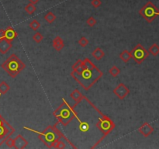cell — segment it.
I'll return each mask as SVG.
<instances>
[{"label": "cell", "instance_id": "6da1fadb", "mask_svg": "<svg viewBox=\"0 0 159 149\" xmlns=\"http://www.w3.org/2000/svg\"><path fill=\"white\" fill-rule=\"evenodd\" d=\"M71 74L85 90H89L103 76V72L89 58H85L77 69L73 70Z\"/></svg>", "mask_w": 159, "mask_h": 149}, {"label": "cell", "instance_id": "7a4b0ae2", "mask_svg": "<svg viewBox=\"0 0 159 149\" xmlns=\"http://www.w3.org/2000/svg\"><path fill=\"white\" fill-rule=\"evenodd\" d=\"M24 129L26 130H32L33 132L38 134L39 138L41 141L43 142V144H45L47 147H48L50 148H54V145L56 143L59 141L61 140V138L67 141V139L65 138V137L61 134L60 130H58L56 128V126H48L47 128L43 130V132H38L36 130H34L31 128H28L27 127H23Z\"/></svg>", "mask_w": 159, "mask_h": 149}, {"label": "cell", "instance_id": "3957f363", "mask_svg": "<svg viewBox=\"0 0 159 149\" xmlns=\"http://www.w3.org/2000/svg\"><path fill=\"white\" fill-rule=\"evenodd\" d=\"M75 106H71L65 99L59 107L54 112V116L62 125L67 126L68 123L76 117L77 113L74 110Z\"/></svg>", "mask_w": 159, "mask_h": 149}, {"label": "cell", "instance_id": "277c9868", "mask_svg": "<svg viewBox=\"0 0 159 149\" xmlns=\"http://www.w3.org/2000/svg\"><path fill=\"white\" fill-rule=\"evenodd\" d=\"M1 67L10 74V77L16 78L26 68V65L17 54H12L1 65Z\"/></svg>", "mask_w": 159, "mask_h": 149}, {"label": "cell", "instance_id": "5b68a950", "mask_svg": "<svg viewBox=\"0 0 159 149\" xmlns=\"http://www.w3.org/2000/svg\"><path fill=\"white\" fill-rule=\"evenodd\" d=\"M139 14L147 22V23H152L155 18L159 16V10L149 1L143 6L139 11Z\"/></svg>", "mask_w": 159, "mask_h": 149}, {"label": "cell", "instance_id": "8992f818", "mask_svg": "<svg viewBox=\"0 0 159 149\" xmlns=\"http://www.w3.org/2000/svg\"><path fill=\"white\" fill-rule=\"evenodd\" d=\"M131 58L138 64H141L149 56V52L143 47L140 43H138L132 51H130Z\"/></svg>", "mask_w": 159, "mask_h": 149}, {"label": "cell", "instance_id": "52a82bcc", "mask_svg": "<svg viewBox=\"0 0 159 149\" xmlns=\"http://www.w3.org/2000/svg\"><path fill=\"white\" fill-rule=\"evenodd\" d=\"M15 130L0 116V145L14 133Z\"/></svg>", "mask_w": 159, "mask_h": 149}, {"label": "cell", "instance_id": "ba28073f", "mask_svg": "<svg viewBox=\"0 0 159 149\" xmlns=\"http://www.w3.org/2000/svg\"><path fill=\"white\" fill-rule=\"evenodd\" d=\"M97 127L100 131L103 133L104 136H106L115 128V123L112 121L110 118L103 115V117L99 119V121L97 123Z\"/></svg>", "mask_w": 159, "mask_h": 149}, {"label": "cell", "instance_id": "9c48e42d", "mask_svg": "<svg viewBox=\"0 0 159 149\" xmlns=\"http://www.w3.org/2000/svg\"><path fill=\"white\" fill-rule=\"evenodd\" d=\"M113 93L115 94L120 99H123L130 93V90L123 83H120L113 89Z\"/></svg>", "mask_w": 159, "mask_h": 149}, {"label": "cell", "instance_id": "30bf717a", "mask_svg": "<svg viewBox=\"0 0 159 149\" xmlns=\"http://www.w3.org/2000/svg\"><path fill=\"white\" fill-rule=\"evenodd\" d=\"M28 141L21 135H17L13 139V148L17 149H23L28 145Z\"/></svg>", "mask_w": 159, "mask_h": 149}, {"label": "cell", "instance_id": "8fae6325", "mask_svg": "<svg viewBox=\"0 0 159 149\" xmlns=\"http://www.w3.org/2000/svg\"><path fill=\"white\" fill-rule=\"evenodd\" d=\"M138 131H139L144 137H147L153 133V131H154V128H153V127L149 123L145 122L141 125V127L139 128Z\"/></svg>", "mask_w": 159, "mask_h": 149}, {"label": "cell", "instance_id": "7c38bea8", "mask_svg": "<svg viewBox=\"0 0 159 149\" xmlns=\"http://www.w3.org/2000/svg\"><path fill=\"white\" fill-rule=\"evenodd\" d=\"M12 44L11 41H8L6 38L0 39V53L6 54L12 48Z\"/></svg>", "mask_w": 159, "mask_h": 149}, {"label": "cell", "instance_id": "4fadbf2b", "mask_svg": "<svg viewBox=\"0 0 159 149\" xmlns=\"http://www.w3.org/2000/svg\"><path fill=\"white\" fill-rule=\"evenodd\" d=\"M64 47H65V43L62 38L59 36L55 37L53 40V48L57 51H60L64 48Z\"/></svg>", "mask_w": 159, "mask_h": 149}, {"label": "cell", "instance_id": "5bb4252c", "mask_svg": "<svg viewBox=\"0 0 159 149\" xmlns=\"http://www.w3.org/2000/svg\"><path fill=\"white\" fill-rule=\"evenodd\" d=\"M71 98L75 102V106L77 105L78 103L82 101L83 99H85V96L82 94V92L78 89H75L74 91L70 94Z\"/></svg>", "mask_w": 159, "mask_h": 149}, {"label": "cell", "instance_id": "9a60e30c", "mask_svg": "<svg viewBox=\"0 0 159 149\" xmlns=\"http://www.w3.org/2000/svg\"><path fill=\"white\" fill-rule=\"evenodd\" d=\"M17 37V33L14 30L13 28L9 27L5 30V38L10 41H13Z\"/></svg>", "mask_w": 159, "mask_h": 149}, {"label": "cell", "instance_id": "2e32d148", "mask_svg": "<svg viewBox=\"0 0 159 149\" xmlns=\"http://www.w3.org/2000/svg\"><path fill=\"white\" fill-rule=\"evenodd\" d=\"M92 56L95 59H96L97 61H99L101 60L102 58L105 56V53H104V51L102 50L101 48H97L95 49L94 51H92Z\"/></svg>", "mask_w": 159, "mask_h": 149}, {"label": "cell", "instance_id": "e0dca14e", "mask_svg": "<svg viewBox=\"0 0 159 149\" xmlns=\"http://www.w3.org/2000/svg\"><path fill=\"white\" fill-rule=\"evenodd\" d=\"M120 58L122 61H123L124 63H127L129 61L130 58H131V54H130V52L127 51V50H124V51L120 53Z\"/></svg>", "mask_w": 159, "mask_h": 149}, {"label": "cell", "instance_id": "ac0fdd59", "mask_svg": "<svg viewBox=\"0 0 159 149\" xmlns=\"http://www.w3.org/2000/svg\"><path fill=\"white\" fill-rule=\"evenodd\" d=\"M10 86L5 81H3V82L0 83V93L2 94V95L7 93L8 92L10 91Z\"/></svg>", "mask_w": 159, "mask_h": 149}, {"label": "cell", "instance_id": "d6986e66", "mask_svg": "<svg viewBox=\"0 0 159 149\" xmlns=\"http://www.w3.org/2000/svg\"><path fill=\"white\" fill-rule=\"evenodd\" d=\"M148 51L153 56H157L159 54V46L157 43H153L148 49Z\"/></svg>", "mask_w": 159, "mask_h": 149}, {"label": "cell", "instance_id": "ffe728a7", "mask_svg": "<svg viewBox=\"0 0 159 149\" xmlns=\"http://www.w3.org/2000/svg\"><path fill=\"white\" fill-rule=\"evenodd\" d=\"M24 10L28 13V14L31 15L36 12V6H35V5L32 4V3H29V4H27V5L25 6Z\"/></svg>", "mask_w": 159, "mask_h": 149}, {"label": "cell", "instance_id": "44dd1931", "mask_svg": "<svg viewBox=\"0 0 159 149\" xmlns=\"http://www.w3.org/2000/svg\"><path fill=\"white\" fill-rule=\"evenodd\" d=\"M44 19L46 20L48 23H52L56 19V16L52 12H48L44 16Z\"/></svg>", "mask_w": 159, "mask_h": 149}, {"label": "cell", "instance_id": "7402d4cb", "mask_svg": "<svg viewBox=\"0 0 159 149\" xmlns=\"http://www.w3.org/2000/svg\"><path fill=\"white\" fill-rule=\"evenodd\" d=\"M109 73L113 76V77H116V76H118L120 73V69L118 67H116V66H113V67L111 68L109 70Z\"/></svg>", "mask_w": 159, "mask_h": 149}, {"label": "cell", "instance_id": "603a6c76", "mask_svg": "<svg viewBox=\"0 0 159 149\" xmlns=\"http://www.w3.org/2000/svg\"><path fill=\"white\" fill-rule=\"evenodd\" d=\"M89 129V124L85 121L79 120V130L82 132H86Z\"/></svg>", "mask_w": 159, "mask_h": 149}, {"label": "cell", "instance_id": "cb8c5ba5", "mask_svg": "<svg viewBox=\"0 0 159 149\" xmlns=\"http://www.w3.org/2000/svg\"><path fill=\"white\" fill-rule=\"evenodd\" d=\"M30 27L33 30H34V31H36L37 30L41 27V23H39V21H37L36 19H34L33 21L30 22L29 24Z\"/></svg>", "mask_w": 159, "mask_h": 149}, {"label": "cell", "instance_id": "d4e9b609", "mask_svg": "<svg viewBox=\"0 0 159 149\" xmlns=\"http://www.w3.org/2000/svg\"><path fill=\"white\" fill-rule=\"evenodd\" d=\"M33 39H34V41H35L36 43H39L43 41V36L40 33V32H36V34L34 35V37H33Z\"/></svg>", "mask_w": 159, "mask_h": 149}, {"label": "cell", "instance_id": "484cf974", "mask_svg": "<svg viewBox=\"0 0 159 149\" xmlns=\"http://www.w3.org/2000/svg\"><path fill=\"white\" fill-rule=\"evenodd\" d=\"M89 40H88L86 37H82L79 39V41H78V44H79L81 47H82V48L86 47V46L89 44Z\"/></svg>", "mask_w": 159, "mask_h": 149}, {"label": "cell", "instance_id": "4316f807", "mask_svg": "<svg viewBox=\"0 0 159 149\" xmlns=\"http://www.w3.org/2000/svg\"><path fill=\"white\" fill-rule=\"evenodd\" d=\"M86 24L90 27H94L95 25L96 24V19H95L93 17H90L89 19L86 20Z\"/></svg>", "mask_w": 159, "mask_h": 149}, {"label": "cell", "instance_id": "83f0119b", "mask_svg": "<svg viewBox=\"0 0 159 149\" xmlns=\"http://www.w3.org/2000/svg\"><path fill=\"white\" fill-rule=\"evenodd\" d=\"M66 148V144L65 142L63 141L62 140H59L56 144L54 145V148H57V149H64Z\"/></svg>", "mask_w": 159, "mask_h": 149}, {"label": "cell", "instance_id": "f1b7e54d", "mask_svg": "<svg viewBox=\"0 0 159 149\" xmlns=\"http://www.w3.org/2000/svg\"><path fill=\"white\" fill-rule=\"evenodd\" d=\"M91 4L94 8H98L102 5V2L101 0H92Z\"/></svg>", "mask_w": 159, "mask_h": 149}, {"label": "cell", "instance_id": "f546056e", "mask_svg": "<svg viewBox=\"0 0 159 149\" xmlns=\"http://www.w3.org/2000/svg\"><path fill=\"white\" fill-rule=\"evenodd\" d=\"M6 144L9 148H13V139L9 137L6 141Z\"/></svg>", "mask_w": 159, "mask_h": 149}, {"label": "cell", "instance_id": "4dcf8cb0", "mask_svg": "<svg viewBox=\"0 0 159 149\" xmlns=\"http://www.w3.org/2000/svg\"><path fill=\"white\" fill-rule=\"evenodd\" d=\"M40 0H29L30 3H32V4H34V5H36V3H38V2Z\"/></svg>", "mask_w": 159, "mask_h": 149}]
</instances>
